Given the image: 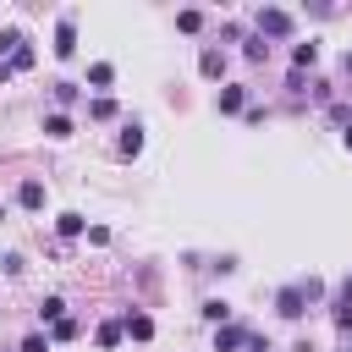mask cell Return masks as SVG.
Listing matches in <instances>:
<instances>
[{
	"instance_id": "obj_1",
	"label": "cell",
	"mask_w": 352,
	"mask_h": 352,
	"mask_svg": "<svg viewBox=\"0 0 352 352\" xmlns=\"http://www.w3.org/2000/svg\"><path fill=\"white\" fill-rule=\"evenodd\" d=\"M264 33H270V38L292 33V16H286V11H258V38H264Z\"/></svg>"
},
{
	"instance_id": "obj_2",
	"label": "cell",
	"mask_w": 352,
	"mask_h": 352,
	"mask_svg": "<svg viewBox=\"0 0 352 352\" xmlns=\"http://www.w3.org/2000/svg\"><path fill=\"white\" fill-rule=\"evenodd\" d=\"M302 302H308V297H302V286H286V292L275 297V308H280V319H302Z\"/></svg>"
},
{
	"instance_id": "obj_3",
	"label": "cell",
	"mask_w": 352,
	"mask_h": 352,
	"mask_svg": "<svg viewBox=\"0 0 352 352\" xmlns=\"http://www.w3.org/2000/svg\"><path fill=\"white\" fill-rule=\"evenodd\" d=\"M72 50H77V33H72V16H66V22H60V28H55V55H60V60H66V55H72Z\"/></svg>"
},
{
	"instance_id": "obj_4",
	"label": "cell",
	"mask_w": 352,
	"mask_h": 352,
	"mask_svg": "<svg viewBox=\"0 0 352 352\" xmlns=\"http://www.w3.org/2000/svg\"><path fill=\"white\" fill-rule=\"evenodd\" d=\"M16 204H22V209H38V204H44V182H22V187H16Z\"/></svg>"
},
{
	"instance_id": "obj_5",
	"label": "cell",
	"mask_w": 352,
	"mask_h": 352,
	"mask_svg": "<svg viewBox=\"0 0 352 352\" xmlns=\"http://www.w3.org/2000/svg\"><path fill=\"white\" fill-rule=\"evenodd\" d=\"M126 330H132L138 341H148V336H154V319H148V314H126Z\"/></svg>"
},
{
	"instance_id": "obj_6",
	"label": "cell",
	"mask_w": 352,
	"mask_h": 352,
	"mask_svg": "<svg viewBox=\"0 0 352 352\" xmlns=\"http://www.w3.org/2000/svg\"><path fill=\"white\" fill-rule=\"evenodd\" d=\"M198 66H204V77H220V72H226V55H220V50H204Z\"/></svg>"
},
{
	"instance_id": "obj_7",
	"label": "cell",
	"mask_w": 352,
	"mask_h": 352,
	"mask_svg": "<svg viewBox=\"0 0 352 352\" xmlns=\"http://www.w3.org/2000/svg\"><path fill=\"white\" fill-rule=\"evenodd\" d=\"M44 132H50V138H72V121H66V116H50Z\"/></svg>"
},
{
	"instance_id": "obj_8",
	"label": "cell",
	"mask_w": 352,
	"mask_h": 352,
	"mask_svg": "<svg viewBox=\"0 0 352 352\" xmlns=\"http://www.w3.org/2000/svg\"><path fill=\"white\" fill-rule=\"evenodd\" d=\"M55 231H60V236H77V231H82V214H60Z\"/></svg>"
},
{
	"instance_id": "obj_9",
	"label": "cell",
	"mask_w": 352,
	"mask_h": 352,
	"mask_svg": "<svg viewBox=\"0 0 352 352\" xmlns=\"http://www.w3.org/2000/svg\"><path fill=\"white\" fill-rule=\"evenodd\" d=\"M242 341H248L242 330H220V336H214V346H220V352H231V346H242Z\"/></svg>"
},
{
	"instance_id": "obj_10",
	"label": "cell",
	"mask_w": 352,
	"mask_h": 352,
	"mask_svg": "<svg viewBox=\"0 0 352 352\" xmlns=\"http://www.w3.org/2000/svg\"><path fill=\"white\" fill-rule=\"evenodd\" d=\"M176 28H182V33H198V28H204V16H198V11H182V16H176Z\"/></svg>"
},
{
	"instance_id": "obj_11",
	"label": "cell",
	"mask_w": 352,
	"mask_h": 352,
	"mask_svg": "<svg viewBox=\"0 0 352 352\" xmlns=\"http://www.w3.org/2000/svg\"><path fill=\"white\" fill-rule=\"evenodd\" d=\"M110 77H116V72H110V66H104V60H99V66H88V82H94V88H104V82H110Z\"/></svg>"
},
{
	"instance_id": "obj_12",
	"label": "cell",
	"mask_w": 352,
	"mask_h": 352,
	"mask_svg": "<svg viewBox=\"0 0 352 352\" xmlns=\"http://www.w3.org/2000/svg\"><path fill=\"white\" fill-rule=\"evenodd\" d=\"M220 110H242V88H220Z\"/></svg>"
},
{
	"instance_id": "obj_13",
	"label": "cell",
	"mask_w": 352,
	"mask_h": 352,
	"mask_svg": "<svg viewBox=\"0 0 352 352\" xmlns=\"http://www.w3.org/2000/svg\"><path fill=\"white\" fill-rule=\"evenodd\" d=\"M138 148H143V132H138V126H126V138H121V154H138Z\"/></svg>"
},
{
	"instance_id": "obj_14",
	"label": "cell",
	"mask_w": 352,
	"mask_h": 352,
	"mask_svg": "<svg viewBox=\"0 0 352 352\" xmlns=\"http://www.w3.org/2000/svg\"><path fill=\"white\" fill-rule=\"evenodd\" d=\"M0 50H6V55H16V50H22V33H16V28H6V33H0Z\"/></svg>"
},
{
	"instance_id": "obj_15",
	"label": "cell",
	"mask_w": 352,
	"mask_h": 352,
	"mask_svg": "<svg viewBox=\"0 0 352 352\" xmlns=\"http://www.w3.org/2000/svg\"><path fill=\"white\" fill-rule=\"evenodd\" d=\"M60 308H66L60 297H44V302H38V314H44V319H60Z\"/></svg>"
},
{
	"instance_id": "obj_16",
	"label": "cell",
	"mask_w": 352,
	"mask_h": 352,
	"mask_svg": "<svg viewBox=\"0 0 352 352\" xmlns=\"http://www.w3.org/2000/svg\"><path fill=\"white\" fill-rule=\"evenodd\" d=\"M204 319H214V324H220V319H231V308H226V302H204Z\"/></svg>"
},
{
	"instance_id": "obj_17",
	"label": "cell",
	"mask_w": 352,
	"mask_h": 352,
	"mask_svg": "<svg viewBox=\"0 0 352 352\" xmlns=\"http://www.w3.org/2000/svg\"><path fill=\"white\" fill-rule=\"evenodd\" d=\"M121 341V324H99V346H116Z\"/></svg>"
},
{
	"instance_id": "obj_18",
	"label": "cell",
	"mask_w": 352,
	"mask_h": 352,
	"mask_svg": "<svg viewBox=\"0 0 352 352\" xmlns=\"http://www.w3.org/2000/svg\"><path fill=\"white\" fill-rule=\"evenodd\" d=\"M22 352H50V341H44V336H28V341H22Z\"/></svg>"
},
{
	"instance_id": "obj_19",
	"label": "cell",
	"mask_w": 352,
	"mask_h": 352,
	"mask_svg": "<svg viewBox=\"0 0 352 352\" xmlns=\"http://www.w3.org/2000/svg\"><path fill=\"white\" fill-rule=\"evenodd\" d=\"M346 148H352V126H346Z\"/></svg>"
}]
</instances>
